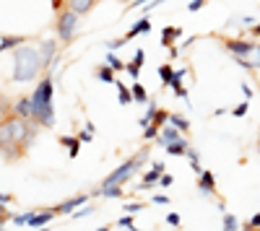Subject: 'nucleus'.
Wrapping results in <instances>:
<instances>
[{
  "mask_svg": "<svg viewBox=\"0 0 260 231\" xmlns=\"http://www.w3.org/2000/svg\"><path fill=\"white\" fill-rule=\"evenodd\" d=\"M167 223H169V226H175V228H180V223H182L180 213H169V216H167Z\"/></svg>",
  "mask_w": 260,
  "mask_h": 231,
  "instance_id": "nucleus-36",
  "label": "nucleus"
},
{
  "mask_svg": "<svg viewBox=\"0 0 260 231\" xmlns=\"http://www.w3.org/2000/svg\"><path fill=\"white\" fill-rule=\"evenodd\" d=\"M146 205H148V203H127V205H125V213H141Z\"/></svg>",
  "mask_w": 260,
  "mask_h": 231,
  "instance_id": "nucleus-31",
  "label": "nucleus"
},
{
  "mask_svg": "<svg viewBox=\"0 0 260 231\" xmlns=\"http://www.w3.org/2000/svg\"><path fill=\"white\" fill-rule=\"evenodd\" d=\"M250 34H252V36H260V24H252V29H250Z\"/></svg>",
  "mask_w": 260,
  "mask_h": 231,
  "instance_id": "nucleus-44",
  "label": "nucleus"
},
{
  "mask_svg": "<svg viewBox=\"0 0 260 231\" xmlns=\"http://www.w3.org/2000/svg\"><path fill=\"white\" fill-rule=\"evenodd\" d=\"M99 6V0H68V8H73L78 16H86L91 13L94 8Z\"/></svg>",
  "mask_w": 260,
  "mask_h": 231,
  "instance_id": "nucleus-16",
  "label": "nucleus"
},
{
  "mask_svg": "<svg viewBox=\"0 0 260 231\" xmlns=\"http://www.w3.org/2000/svg\"><path fill=\"white\" fill-rule=\"evenodd\" d=\"M96 231H112L110 226H102V228H96Z\"/></svg>",
  "mask_w": 260,
  "mask_h": 231,
  "instance_id": "nucleus-46",
  "label": "nucleus"
},
{
  "mask_svg": "<svg viewBox=\"0 0 260 231\" xmlns=\"http://www.w3.org/2000/svg\"><path fill=\"white\" fill-rule=\"evenodd\" d=\"M130 94H133V101H138V104H148V101H151L148 94H146V89L141 86L138 81H133V86H130Z\"/></svg>",
  "mask_w": 260,
  "mask_h": 231,
  "instance_id": "nucleus-23",
  "label": "nucleus"
},
{
  "mask_svg": "<svg viewBox=\"0 0 260 231\" xmlns=\"http://www.w3.org/2000/svg\"><path fill=\"white\" fill-rule=\"evenodd\" d=\"M151 31V21H148V16H143L141 21H136L133 26H130V31L125 34V39L130 42V39H136V36H141V34H148Z\"/></svg>",
  "mask_w": 260,
  "mask_h": 231,
  "instance_id": "nucleus-17",
  "label": "nucleus"
},
{
  "mask_svg": "<svg viewBox=\"0 0 260 231\" xmlns=\"http://www.w3.org/2000/svg\"><path fill=\"white\" fill-rule=\"evenodd\" d=\"M78 18H81V16H78L73 8H62V11L57 13V18H55V34H57V39H60L62 47L73 45L76 29H78Z\"/></svg>",
  "mask_w": 260,
  "mask_h": 231,
  "instance_id": "nucleus-6",
  "label": "nucleus"
},
{
  "mask_svg": "<svg viewBox=\"0 0 260 231\" xmlns=\"http://www.w3.org/2000/svg\"><path fill=\"white\" fill-rule=\"evenodd\" d=\"M167 203H169V198L164 192H156L154 198H151V205H167Z\"/></svg>",
  "mask_w": 260,
  "mask_h": 231,
  "instance_id": "nucleus-33",
  "label": "nucleus"
},
{
  "mask_svg": "<svg viewBox=\"0 0 260 231\" xmlns=\"http://www.w3.org/2000/svg\"><path fill=\"white\" fill-rule=\"evenodd\" d=\"M125 42H127L125 36H120V39H110V42H107V50H110V52H112V50H120Z\"/></svg>",
  "mask_w": 260,
  "mask_h": 231,
  "instance_id": "nucleus-32",
  "label": "nucleus"
},
{
  "mask_svg": "<svg viewBox=\"0 0 260 231\" xmlns=\"http://www.w3.org/2000/svg\"><path fill=\"white\" fill-rule=\"evenodd\" d=\"M240 228H242L240 218L232 216V213H224V231H240Z\"/></svg>",
  "mask_w": 260,
  "mask_h": 231,
  "instance_id": "nucleus-27",
  "label": "nucleus"
},
{
  "mask_svg": "<svg viewBox=\"0 0 260 231\" xmlns=\"http://www.w3.org/2000/svg\"><path fill=\"white\" fill-rule=\"evenodd\" d=\"M86 203H89V195H73V198H68V200H62L60 205H55L52 211H55L57 216H71V213L78 211V208H83Z\"/></svg>",
  "mask_w": 260,
  "mask_h": 231,
  "instance_id": "nucleus-11",
  "label": "nucleus"
},
{
  "mask_svg": "<svg viewBox=\"0 0 260 231\" xmlns=\"http://www.w3.org/2000/svg\"><path fill=\"white\" fill-rule=\"evenodd\" d=\"M182 138H187V135L182 130H177V128H172V125L167 122L161 128V133H159V138H156V143L161 145V148H167V145H172V143H180Z\"/></svg>",
  "mask_w": 260,
  "mask_h": 231,
  "instance_id": "nucleus-12",
  "label": "nucleus"
},
{
  "mask_svg": "<svg viewBox=\"0 0 260 231\" xmlns=\"http://www.w3.org/2000/svg\"><path fill=\"white\" fill-rule=\"evenodd\" d=\"M143 60H146V52H143V50H138V52H136V57L127 62V73H130V78H133V81H138V75H141V65H143Z\"/></svg>",
  "mask_w": 260,
  "mask_h": 231,
  "instance_id": "nucleus-18",
  "label": "nucleus"
},
{
  "mask_svg": "<svg viewBox=\"0 0 260 231\" xmlns=\"http://www.w3.org/2000/svg\"><path fill=\"white\" fill-rule=\"evenodd\" d=\"M104 62H107V65H110L115 73H117V70H127V62H122L117 55H107V57H104Z\"/></svg>",
  "mask_w": 260,
  "mask_h": 231,
  "instance_id": "nucleus-26",
  "label": "nucleus"
},
{
  "mask_svg": "<svg viewBox=\"0 0 260 231\" xmlns=\"http://www.w3.org/2000/svg\"><path fill=\"white\" fill-rule=\"evenodd\" d=\"M96 78H99V81H104V83H117V78H115V70H112L110 65H107V62L96 68Z\"/></svg>",
  "mask_w": 260,
  "mask_h": 231,
  "instance_id": "nucleus-24",
  "label": "nucleus"
},
{
  "mask_svg": "<svg viewBox=\"0 0 260 231\" xmlns=\"http://www.w3.org/2000/svg\"><path fill=\"white\" fill-rule=\"evenodd\" d=\"M13 55V75L11 81L16 83H31L42 70H45V60H42V52L39 47H34L31 42L24 47H18L11 52Z\"/></svg>",
  "mask_w": 260,
  "mask_h": 231,
  "instance_id": "nucleus-3",
  "label": "nucleus"
},
{
  "mask_svg": "<svg viewBox=\"0 0 260 231\" xmlns=\"http://www.w3.org/2000/svg\"><path fill=\"white\" fill-rule=\"evenodd\" d=\"M37 231H50V228H47V226H45V228H37Z\"/></svg>",
  "mask_w": 260,
  "mask_h": 231,
  "instance_id": "nucleus-47",
  "label": "nucleus"
},
{
  "mask_svg": "<svg viewBox=\"0 0 260 231\" xmlns=\"http://www.w3.org/2000/svg\"><path fill=\"white\" fill-rule=\"evenodd\" d=\"M57 47H60V39L50 36V39H39V52L42 60H45V70L52 73V62L57 60Z\"/></svg>",
  "mask_w": 260,
  "mask_h": 231,
  "instance_id": "nucleus-8",
  "label": "nucleus"
},
{
  "mask_svg": "<svg viewBox=\"0 0 260 231\" xmlns=\"http://www.w3.org/2000/svg\"><path fill=\"white\" fill-rule=\"evenodd\" d=\"M257 153H260V140H257Z\"/></svg>",
  "mask_w": 260,
  "mask_h": 231,
  "instance_id": "nucleus-48",
  "label": "nucleus"
},
{
  "mask_svg": "<svg viewBox=\"0 0 260 231\" xmlns=\"http://www.w3.org/2000/svg\"><path fill=\"white\" fill-rule=\"evenodd\" d=\"M216 39L224 45V50L232 55V60L237 65H242L247 70H260V45L252 39H242V36H219L213 34Z\"/></svg>",
  "mask_w": 260,
  "mask_h": 231,
  "instance_id": "nucleus-4",
  "label": "nucleus"
},
{
  "mask_svg": "<svg viewBox=\"0 0 260 231\" xmlns=\"http://www.w3.org/2000/svg\"><path fill=\"white\" fill-rule=\"evenodd\" d=\"M57 213L52 208H42V211H29V213H21V216H13V223L16 226H31V228H45Z\"/></svg>",
  "mask_w": 260,
  "mask_h": 231,
  "instance_id": "nucleus-7",
  "label": "nucleus"
},
{
  "mask_svg": "<svg viewBox=\"0 0 260 231\" xmlns=\"http://www.w3.org/2000/svg\"><path fill=\"white\" fill-rule=\"evenodd\" d=\"M146 159H148V145H143L138 153H133L127 161H122L112 174H107V177L102 179V184H99V190H107V187H117V184L122 187L125 182L136 179V174L146 166Z\"/></svg>",
  "mask_w": 260,
  "mask_h": 231,
  "instance_id": "nucleus-5",
  "label": "nucleus"
},
{
  "mask_svg": "<svg viewBox=\"0 0 260 231\" xmlns=\"http://www.w3.org/2000/svg\"><path fill=\"white\" fill-rule=\"evenodd\" d=\"M190 169H192L195 174H198V177H201V174L206 172V169H203V166H201V161H190Z\"/></svg>",
  "mask_w": 260,
  "mask_h": 231,
  "instance_id": "nucleus-39",
  "label": "nucleus"
},
{
  "mask_svg": "<svg viewBox=\"0 0 260 231\" xmlns=\"http://www.w3.org/2000/svg\"><path fill=\"white\" fill-rule=\"evenodd\" d=\"M146 3H148V0H133V3L127 6V11H130V8H136V6H146Z\"/></svg>",
  "mask_w": 260,
  "mask_h": 231,
  "instance_id": "nucleus-43",
  "label": "nucleus"
},
{
  "mask_svg": "<svg viewBox=\"0 0 260 231\" xmlns=\"http://www.w3.org/2000/svg\"><path fill=\"white\" fill-rule=\"evenodd\" d=\"M78 138H81V143H91V140H94V133H91L89 128H83V130L78 133Z\"/></svg>",
  "mask_w": 260,
  "mask_h": 231,
  "instance_id": "nucleus-35",
  "label": "nucleus"
},
{
  "mask_svg": "<svg viewBox=\"0 0 260 231\" xmlns=\"http://www.w3.org/2000/svg\"><path fill=\"white\" fill-rule=\"evenodd\" d=\"M242 94H245V101H250V99H252V89L247 86V83H242Z\"/></svg>",
  "mask_w": 260,
  "mask_h": 231,
  "instance_id": "nucleus-41",
  "label": "nucleus"
},
{
  "mask_svg": "<svg viewBox=\"0 0 260 231\" xmlns=\"http://www.w3.org/2000/svg\"><path fill=\"white\" fill-rule=\"evenodd\" d=\"M182 75H185V70H175V75H172V91H175V96H180V99H185L187 101V89L182 86Z\"/></svg>",
  "mask_w": 260,
  "mask_h": 231,
  "instance_id": "nucleus-19",
  "label": "nucleus"
},
{
  "mask_svg": "<svg viewBox=\"0 0 260 231\" xmlns=\"http://www.w3.org/2000/svg\"><path fill=\"white\" fill-rule=\"evenodd\" d=\"M115 86H117V91H120V104H122V107H127V104H130V101H133V94H130V89L125 86V83H122V81H117V83H115Z\"/></svg>",
  "mask_w": 260,
  "mask_h": 231,
  "instance_id": "nucleus-25",
  "label": "nucleus"
},
{
  "mask_svg": "<svg viewBox=\"0 0 260 231\" xmlns=\"http://www.w3.org/2000/svg\"><path fill=\"white\" fill-rule=\"evenodd\" d=\"M247 223H250L252 228H260V213H255V216H252V218H250Z\"/></svg>",
  "mask_w": 260,
  "mask_h": 231,
  "instance_id": "nucleus-42",
  "label": "nucleus"
},
{
  "mask_svg": "<svg viewBox=\"0 0 260 231\" xmlns=\"http://www.w3.org/2000/svg\"><path fill=\"white\" fill-rule=\"evenodd\" d=\"M8 203H13V195H8V192H6V195H3V208H6Z\"/></svg>",
  "mask_w": 260,
  "mask_h": 231,
  "instance_id": "nucleus-45",
  "label": "nucleus"
},
{
  "mask_svg": "<svg viewBox=\"0 0 260 231\" xmlns=\"http://www.w3.org/2000/svg\"><path fill=\"white\" fill-rule=\"evenodd\" d=\"M229 112H232L234 117H245V114H247V101L240 104V107H234V109H229Z\"/></svg>",
  "mask_w": 260,
  "mask_h": 231,
  "instance_id": "nucleus-37",
  "label": "nucleus"
},
{
  "mask_svg": "<svg viewBox=\"0 0 260 231\" xmlns=\"http://www.w3.org/2000/svg\"><path fill=\"white\" fill-rule=\"evenodd\" d=\"M164 174H167V172H164V161H156L154 166H151V172L143 174V182L136 187V192H143V190H151V187H156L159 179H161Z\"/></svg>",
  "mask_w": 260,
  "mask_h": 231,
  "instance_id": "nucleus-10",
  "label": "nucleus"
},
{
  "mask_svg": "<svg viewBox=\"0 0 260 231\" xmlns=\"http://www.w3.org/2000/svg\"><path fill=\"white\" fill-rule=\"evenodd\" d=\"M172 182H175V177H172V174H164V177L159 179V187H172Z\"/></svg>",
  "mask_w": 260,
  "mask_h": 231,
  "instance_id": "nucleus-38",
  "label": "nucleus"
},
{
  "mask_svg": "<svg viewBox=\"0 0 260 231\" xmlns=\"http://www.w3.org/2000/svg\"><path fill=\"white\" fill-rule=\"evenodd\" d=\"M60 145H65L68 148V156L76 159L78 151H81V138H73V135H60Z\"/></svg>",
  "mask_w": 260,
  "mask_h": 231,
  "instance_id": "nucleus-20",
  "label": "nucleus"
},
{
  "mask_svg": "<svg viewBox=\"0 0 260 231\" xmlns=\"http://www.w3.org/2000/svg\"><path fill=\"white\" fill-rule=\"evenodd\" d=\"M29 42H34L31 36H26V34H21V36H11V34H3V39H0V50L3 52H13V50H18V47H24V45H29Z\"/></svg>",
  "mask_w": 260,
  "mask_h": 231,
  "instance_id": "nucleus-14",
  "label": "nucleus"
},
{
  "mask_svg": "<svg viewBox=\"0 0 260 231\" xmlns=\"http://www.w3.org/2000/svg\"><path fill=\"white\" fill-rule=\"evenodd\" d=\"M206 3H208V0H190L187 11H201V8H206Z\"/></svg>",
  "mask_w": 260,
  "mask_h": 231,
  "instance_id": "nucleus-34",
  "label": "nucleus"
},
{
  "mask_svg": "<svg viewBox=\"0 0 260 231\" xmlns=\"http://www.w3.org/2000/svg\"><path fill=\"white\" fill-rule=\"evenodd\" d=\"M117 226H122V228H127V231H138V226L133 223V218H130V213H127V216H122V218L117 221Z\"/></svg>",
  "mask_w": 260,
  "mask_h": 231,
  "instance_id": "nucleus-29",
  "label": "nucleus"
},
{
  "mask_svg": "<svg viewBox=\"0 0 260 231\" xmlns=\"http://www.w3.org/2000/svg\"><path fill=\"white\" fill-rule=\"evenodd\" d=\"M11 114H16L18 120H29L34 122V107H31V94H24V96H18L13 104H11Z\"/></svg>",
  "mask_w": 260,
  "mask_h": 231,
  "instance_id": "nucleus-9",
  "label": "nucleus"
},
{
  "mask_svg": "<svg viewBox=\"0 0 260 231\" xmlns=\"http://www.w3.org/2000/svg\"><path fill=\"white\" fill-rule=\"evenodd\" d=\"M195 184H198V192H203V195H208V198H216L219 195V190H216V179H213V174L206 169L198 179H195Z\"/></svg>",
  "mask_w": 260,
  "mask_h": 231,
  "instance_id": "nucleus-13",
  "label": "nucleus"
},
{
  "mask_svg": "<svg viewBox=\"0 0 260 231\" xmlns=\"http://www.w3.org/2000/svg\"><path fill=\"white\" fill-rule=\"evenodd\" d=\"M187 159H190V161H201V153H198V151H195L192 145H190V148H187Z\"/></svg>",
  "mask_w": 260,
  "mask_h": 231,
  "instance_id": "nucleus-40",
  "label": "nucleus"
},
{
  "mask_svg": "<svg viewBox=\"0 0 260 231\" xmlns=\"http://www.w3.org/2000/svg\"><path fill=\"white\" fill-rule=\"evenodd\" d=\"M169 125H172V128H177V130H182L185 135L190 133V120H187L185 114H177V112H172V114H169Z\"/></svg>",
  "mask_w": 260,
  "mask_h": 231,
  "instance_id": "nucleus-21",
  "label": "nucleus"
},
{
  "mask_svg": "<svg viewBox=\"0 0 260 231\" xmlns=\"http://www.w3.org/2000/svg\"><path fill=\"white\" fill-rule=\"evenodd\" d=\"M172 75H175V68H172V65H161V68H159L161 86H169V83H172Z\"/></svg>",
  "mask_w": 260,
  "mask_h": 231,
  "instance_id": "nucleus-28",
  "label": "nucleus"
},
{
  "mask_svg": "<svg viewBox=\"0 0 260 231\" xmlns=\"http://www.w3.org/2000/svg\"><path fill=\"white\" fill-rule=\"evenodd\" d=\"M39 130L42 128L37 122L18 120L16 114L3 117V122H0V151H3V161L16 164L18 159H24Z\"/></svg>",
  "mask_w": 260,
  "mask_h": 231,
  "instance_id": "nucleus-1",
  "label": "nucleus"
},
{
  "mask_svg": "<svg viewBox=\"0 0 260 231\" xmlns=\"http://www.w3.org/2000/svg\"><path fill=\"white\" fill-rule=\"evenodd\" d=\"M180 36H182V29L180 26H164V31H161V47L172 50Z\"/></svg>",
  "mask_w": 260,
  "mask_h": 231,
  "instance_id": "nucleus-15",
  "label": "nucleus"
},
{
  "mask_svg": "<svg viewBox=\"0 0 260 231\" xmlns=\"http://www.w3.org/2000/svg\"><path fill=\"white\" fill-rule=\"evenodd\" d=\"M52 96H55V83H52V73H47L37 81V86L31 91V107H34L31 120L45 130L55 128V101H52Z\"/></svg>",
  "mask_w": 260,
  "mask_h": 231,
  "instance_id": "nucleus-2",
  "label": "nucleus"
},
{
  "mask_svg": "<svg viewBox=\"0 0 260 231\" xmlns=\"http://www.w3.org/2000/svg\"><path fill=\"white\" fill-rule=\"evenodd\" d=\"M187 148H190V140L187 138H182L180 143H172V145H167V153L169 156H187Z\"/></svg>",
  "mask_w": 260,
  "mask_h": 231,
  "instance_id": "nucleus-22",
  "label": "nucleus"
},
{
  "mask_svg": "<svg viewBox=\"0 0 260 231\" xmlns=\"http://www.w3.org/2000/svg\"><path fill=\"white\" fill-rule=\"evenodd\" d=\"M159 133H161V128L151 125V128H146V130H143V140H154V138H159Z\"/></svg>",
  "mask_w": 260,
  "mask_h": 231,
  "instance_id": "nucleus-30",
  "label": "nucleus"
}]
</instances>
